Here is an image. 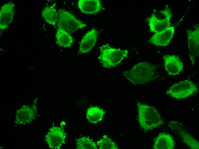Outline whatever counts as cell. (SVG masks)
Returning <instances> with one entry per match:
<instances>
[{
  "mask_svg": "<svg viewBox=\"0 0 199 149\" xmlns=\"http://www.w3.org/2000/svg\"><path fill=\"white\" fill-rule=\"evenodd\" d=\"M138 121L140 127L147 131L162 125L164 121L157 110L154 107L138 102Z\"/></svg>",
  "mask_w": 199,
  "mask_h": 149,
  "instance_id": "1",
  "label": "cell"
},
{
  "mask_svg": "<svg viewBox=\"0 0 199 149\" xmlns=\"http://www.w3.org/2000/svg\"><path fill=\"white\" fill-rule=\"evenodd\" d=\"M155 66L147 62H142L135 65L123 75L134 85L142 84L153 80L156 75Z\"/></svg>",
  "mask_w": 199,
  "mask_h": 149,
  "instance_id": "2",
  "label": "cell"
},
{
  "mask_svg": "<svg viewBox=\"0 0 199 149\" xmlns=\"http://www.w3.org/2000/svg\"><path fill=\"white\" fill-rule=\"evenodd\" d=\"M128 54L125 50L116 49L108 44L103 45L100 48L99 59L103 66L114 67L118 65Z\"/></svg>",
  "mask_w": 199,
  "mask_h": 149,
  "instance_id": "3",
  "label": "cell"
},
{
  "mask_svg": "<svg viewBox=\"0 0 199 149\" xmlns=\"http://www.w3.org/2000/svg\"><path fill=\"white\" fill-rule=\"evenodd\" d=\"M198 91L194 83L188 80L179 81L173 84L166 93L177 99H185L194 94Z\"/></svg>",
  "mask_w": 199,
  "mask_h": 149,
  "instance_id": "4",
  "label": "cell"
},
{
  "mask_svg": "<svg viewBox=\"0 0 199 149\" xmlns=\"http://www.w3.org/2000/svg\"><path fill=\"white\" fill-rule=\"evenodd\" d=\"M58 29L63 30L70 34L87 26L80 19L69 12L63 9L58 10Z\"/></svg>",
  "mask_w": 199,
  "mask_h": 149,
  "instance_id": "5",
  "label": "cell"
},
{
  "mask_svg": "<svg viewBox=\"0 0 199 149\" xmlns=\"http://www.w3.org/2000/svg\"><path fill=\"white\" fill-rule=\"evenodd\" d=\"M66 135L63 129L53 126L49 128L45 140L50 148L59 149L65 143Z\"/></svg>",
  "mask_w": 199,
  "mask_h": 149,
  "instance_id": "6",
  "label": "cell"
},
{
  "mask_svg": "<svg viewBox=\"0 0 199 149\" xmlns=\"http://www.w3.org/2000/svg\"><path fill=\"white\" fill-rule=\"evenodd\" d=\"M194 30L187 31V44L189 50L190 61L194 65L199 52V28L198 25L195 26Z\"/></svg>",
  "mask_w": 199,
  "mask_h": 149,
  "instance_id": "7",
  "label": "cell"
},
{
  "mask_svg": "<svg viewBox=\"0 0 199 149\" xmlns=\"http://www.w3.org/2000/svg\"><path fill=\"white\" fill-rule=\"evenodd\" d=\"M15 4L10 1L3 5L0 10V33L7 29L12 22L14 14Z\"/></svg>",
  "mask_w": 199,
  "mask_h": 149,
  "instance_id": "8",
  "label": "cell"
},
{
  "mask_svg": "<svg viewBox=\"0 0 199 149\" xmlns=\"http://www.w3.org/2000/svg\"><path fill=\"white\" fill-rule=\"evenodd\" d=\"M163 58L164 68L169 75H176L183 70V63L178 57L166 55L164 56Z\"/></svg>",
  "mask_w": 199,
  "mask_h": 149,
  "instance_id": "9",
  "label": "cell"
},
{
  "mask_svg": "<svg viewBox=\"0 0 199 149\" xmlns=\"http://www.w3.org/2000/svg\"><path fill=\"white\" fill-rule=\"evenodd\" d=\"M174 32L175 27L170 26L163 31L154 34L149 41L156 46H166L169 44Z\"/></svg>",
  "mask_w": 199,
  "mask_h": 149,
  "instance_id": "10",
  "label": "cell"
},
{
  "mask_svg": "<svg viewBox=\"0 0 199 149\" xmlns=\"http://www.w3.org/2000/svg\"><path fill=\"white\" fill-rule=\"evenodd\" d=\"M169 125L173 131L177 134L183 141L190 148L192 149L199 148V142L190 135L177 122L171 121Z\"/></svg>",
  "mask_w": 199,
  "mask_h": 149,
  "instance_id": "11",
  "label": "cell"
},
{
  "mask_svg": "<svg viewBox=\"0 0 199 149\" xmlns=\"http://www.w3.org/2000/svg\"><path fill=\"white\" fill-rule=\"evenodd\" d=\"M37 113V109L35 107L24 105L17 110L15 122L20 125L29 123L35 118Z\"/></svg>",
  "mask_w": 199,
  "mask_h": 149,
  "instance_id": "12",
  "label": "cell"
},
{
  "mask_svg": "<svg viewBox=\"0 0 199 149\" xmlns=\"http://www.w3.org/2000/svg\"><path fill=\"white\" fill-rule=\"evenodd\" d=\"M97 31L94 29L87 32L82 38L80 42L79 52L84 54L90 51L95 45L97 38Z\"/></svg>",
  "mask_w": 199,
  "mask_h": 149,
  "instance_id": "13",
  "label": "cell"
},
{
  "mask_svg": "<svg viewBox=\"0 0 199 149\" xmlns=\"http://www.w3.org/2000/svg\"><path fill=\"white\" fill-rule=\"evenodd\" d=\"M77 5L81 11L86 14L97 13L102 8L101 1L99 0H79Z\"/></svg>",
  "mask_w": 199,
  "mask_h": 149,
  "instance_id": "14",
  "label": "cell"
},
{
  "mask_svg": "<svg viewBox=\"0 0 199 149\" xmlns=\"http://www.w3.org/2000/svg\"><path fill=\"white\" fill-rule=\"evenodd\" d=\"M175 142L169 134L162 132L158 134L153 146L154 149H173L174 148Z\"/></svg>",
  "mask_w": 199,
  "mask_h": 149,
  "instance_id": "15",
  "label": "cell"
},
{
  "mask_svg": "<svg viewBox=\"0 0 199 149\" xmlns=\"http://www.w3.org/2000/svg\"><path fill=\"white\" fill-rule=\"evenodd\" d=\"M171 19H161L155 15L148 18L150 31L155 33L163 31L170 26Z\"/></svg>",
  "mask_w": 199,
  "mask_h": 149,
  "instance_id": "16",
  "label": "cell"
},
{
  "mask_svg": "<svg viewBox=\"0 0 199 149\" xmlns=\"http://www.w3.org/2000/svg\"><path fill=\"white\" fill-rule=\"evenodd\" d=\"M105 112L97 106H91L87 110L86 116L87 120L91 123L96 124L102 121Z\"/></svg>",
  "mask_w": 199,
  "mask_h": 149,
  "instance_id": "17",
  "label": "cell"
},
{
  "mask_svg": "<svg viewBox=\"0 0 199 149\" xmlns=\"http://www.w3.org/2000/svg\"><path fill=\"white\" fill-rule=\"evenodd\" d=\"M55 4L45 7L41 11L42 16L46 21L53 26L56 25L59 16L56 9Z\"/></svg>",
  "mask_w": 199,
  "mask_h": 149,
  "instance_id": "18",
  "label": "cell"
},
{
  "mask_svg": "<svg viewBox=\"0 0 199 149\" xmlns=\"http://www.w3.org/2000/svg\"><path fill=\"white\" fill-rule=\"evenodd\" d=\"M55 37L56 43L60 46L64 48L71 47L74 41L70 34L63 30L58 29Z\"/></svg>",
  "mask_w": 199,
  "mask_h": 149,
  "instance_id": "19",
  "label": "cell"
},
{
  "mask_svg": "<svg viewBox=\"0 0 199 149\" xmlns=\"http://www.w3.org/2000/svg\"><path fill=\"white\" fill-rule=\"evenodd\" d=\"M76 148L77 149H97L95 143L89 138L83 137L77 140Z\"/></svg>",
  "mask_w": 199,
  "mask_h": 149,
  "instance_id": "20",
  "label": "cell"
},
{
  "mask_svg": "<svg viewBox=\"0 0 199 149\" xmlns=\"http://www.w3.org/2000/svg\"><path fill=\"white\" fill-rule=\"evenodd\" d=\"M100 149H118L116 144L107 135H104L96 143Z\"/></svg>",
  "mask_w": 199,
  "mask_h": 149,
  "instance_id": "21",
  "label": "cell"
}]
</instances>
